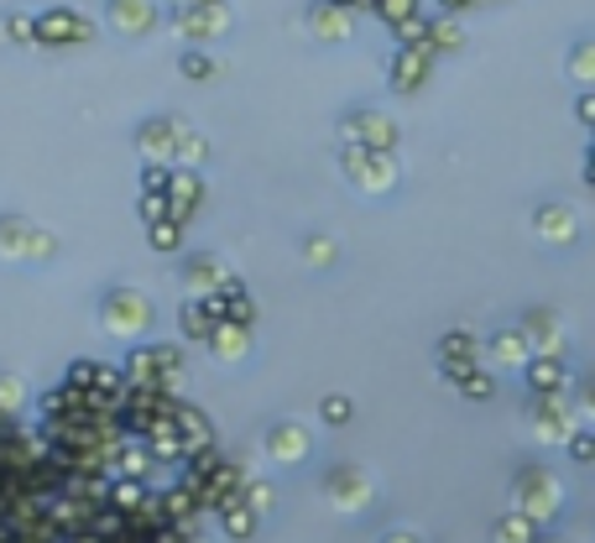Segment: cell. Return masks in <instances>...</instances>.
Wrapping results in <instances>:
<instances>
[{
  "mask_svg": "<svg viewBox=\"0 0 595 543\" xmlns=\"http://www.w3.org/2000/svg\"><path fill=\"white\" fill-rule=\"evenodd\" d=\"M126 387L137 392H162V398H183L188 387V350L178 340H137L120 356Z\"/></svg>",
  "mask_w": 595,
  "mask_h": 543,
  "instance_id": "1",
  "label": "cell"
},
{
  "mask_svg": "<svg viewBox=\"0 0 595 543\" xmlns=\"http://www.w3.org/2000/svg\"><path fill=\"white\" fill-rule=\"evenodd\" d=\"M137 141L141 162H162V167H194L204 173V162H209V137L194 131V126L183 121V116H147V121L131 131Z\"/></svg>",
  "mask_w": 595,
  "mask_h": 543,
  "instance_id": "2",
  "label": "cell"
},
{
  "mask_svg": "<svg viewBox=\"0 0 595 543\" xmlns=\"http://www.w3.org/2000/svg\"><path fill=\"white\" fill-rule=\"evenodd\" d=\"M178 481L188 486L198 502H204V512L215 518V512L230 502V497H240L246 470H240L230 455H219V444H215V449H198V455H188V460L178 465Z\"/></svg>",
  "mask_w": 595,
  "mask_h": 543,
  "instance_id": "3",
  "label": "cell"
},
{
  "mask_svg": "<svg viewBox=\"0 0 595 543\" xmlns=\"http://www.w3.org/2000/svg\"><path fill=\"white\" fill-rule=\"evenodd\" d=\"M95 319H99V329H105L110 340L137 345V340L152 335V324H158V303L147 298L141 287H131V282H116V287H105V293H99Z\"/></svg>",
  "mask_w": 595,
  "mask_h": 543,
  "instance_id": "4",
  "label": "cell"
},
{
  "mask_svg": "<svg viewBox=\"0 0 595 543\" xmlns=\"http://www.w3.org/2000/svg\"><path fill=\"white\" fill-rule=\"evenodd\" d=\"M507 512H522L528 523L549 528L564 512V481H559L549 465H522L512 476V486H507Z\"/></svg>",
  "mask_w": 595,
  "mask_h": 543,
  "instance_id": "5",
  "label": "cell"
},
{
  "mask_svg": "<svg viewBox=\"0 0 595 543\" xmlns=\"http://www.w3.org/2000/svg\"><path fill=\"white\" fill-rule=\"evenodd\" d=\"M63 246L53 230H42L32 215H0V262L11 267H47Z\"/></svg>",
  "mask_w": 595,
  "mask_h": 543,
  "instance_id": "6",
  "label": "cell"
},
{
  "mask_svg": "<svg viewBox=\"0 0 595 543\" xmlns=\"http://www.w3.org/2000/svg\"><path fill=\"white\" fill-rule=\"evenodd\" d=\"M339 173H345V183H350L356 194L381 199V194H397V183H402V162H397V152L339 146Z\"/></svg>",
  "mask_w": 595,
  "mask_h": 543,
  "instance_id": "7",
  "label": "cell"
},
{
  "mask_svg": "<svg viewBox=\"0 0 595 543\" xmlns=\"http://www.w3.org/2000/svg\"><path fill=\"white\" fill-rule=\"evenodd\" d=\"M167 26H173V37H183L188 47H209V42L236 32V11H230V0L178 6V11H167Z\"/></svg>",
  "mask_w": 595,
  "mask_h": 543,
  "instance_id": "8",
  "label": "cell"
},
{
  "mask_svg": "<svg viewBox=\"0 0 595 543\" xmlns=\"http://www.w3.org/2000/svg\"><path fill=\"white\" fill-rule=\"evenodd\" d=\"M63 382L79 387L84 398L105 413H116V403L126 398V371L120 361H95V356H74V361L63 366Z\"/></svg>",
  "mask_w": 595,
  "mask_h": 543,
  "instance_id": "9",
  "label": "cell"
},
{
  "mask_svg": "<svg viewBox=\"0 0 595 543\" xmlns=\"http://www.w3.org/2000/svg\"><path fill=\"white\" fill-rule=\"evenodd\" d=\"M397 121L377 105H350L339 110V146H366V152H397Z\"/></svg>",
  "mask_w": 595,
  "mask_h": 543,
  "instance_id": "10",
  "label": "cell"
},
{
  "mask_svg": "<svg viewBox=\"0 0 595 543\" xmlns=\"http://www.w3.org/2000/svg\"><path fill=\"white\" fill-rule=\"evenodd\" d=\"M318 491H324V502L335 507V512H345V518H360L366 507L377 502V481L360 470V465H329L324 470V481H318Z\"/></svg>",
  "mask_w": 595,
  "mask_h": 543,
  "instance_id": "11",
  "label": "cell"
},
{
  "mask_svg": "<svg viewBox=\"0 0 595 543\" xmlns=\"http://www.w3.org/2000/svg\"><path fill=\"white\" fill-rule=\"evenodd\" d=\"M580 428V408H575V392H559V398H528V434L538 444H559Z\"/></svg>",
  "mask_w": 595,
  "mask_h": 543,
  "instance_id": "12",
  "label": "cell"
},
{
  "mask_svg": "<svg viewBox=\"0 0 595 543\" xmlns=\"http://www.w3.org/2000/svg\"><path fill=\"white\" fill-rule=\"evenodd\" d=\"M95 21L84 17L79 6H47L37 11V47H84L95 42Z\"/></svg>",
  "mask_w": 595,
  "mask_h": 543,
  "instance_id": "13",
  "label": "cell"
},
{
  "mask_svg": "<svg viewBox=\"0 0 595 543\" xmlns=\"http://www.w3.org/2000/svg\"><path fill=\"white\" fill-rule=\"evenodd\" d=\"M486 340H480L470 324H450L444 335L434 340V366L439 377H455V371H470V366H486Z\"/></svg>",
  "mask_w": 595,
  "mask_h": 543,
  "instance_id": "14",
  "label": "cell"
},
{
  "mask_svg": "<svg viewBox=\"0 0 595 543\" xmlns=\"http://www.w3.org/2000/svg\"><path fill=\"white\" fill-rule=\"evenodd\" d=\"M261 455L272 465H303L314 455V434H309V423L298 419H272L267 423V434H261Z\"/></svg>",
  "mask_w": 595,
  "mask_h": 543,
  "instance_id": "15",
  "label": "cell"
},
{
  "mask_svg": "<svg viewBox=\"0 0 595 543\" xmlns=\"http://www.w3.org/2000/svg\"><path fill=\"white\" fill-rule=\"evenodd\" d=\"M517 329L528 335L533 356H559V361H570V324H564L559 308H528V314L517 319Z\"/></svg>",
  "mask_w": 595,
  "mask_h": 543,
  "instance_id": "16",
  "label": "cell"
},
{
  "mask_svg": "<svg viewBox=\"0 0 595 543\" xmlns=\"http://www.w3.org/2000/svg\"><path fill=\"white\" fill-rule=\"evenodd\" d=\"M105 26L126 42H141L162 26V6L158 0H105Z\"/></svg>",
  "mask_w": 595,
  "mask_h": 543,
  "instance_id": "17",
  "label": "cell"
},
{
  "mask_svg": "<svg viewBox=\"0 0 595 543\" xmlns=\"http://www.w3.org/2000/svg\"><path fill=\"white\" fill-rule=\"evenodd\" d=\"M230 278H236V272L219 262L215 251H183V262H178L183 298H209V293H219V287H225Z\"/></svg>",
  "mask_w": 595,
  "mask_h": 543,
  "instance_id": "18",
  "label": "cell"
},
{
  "mask_svg": "<svg viewBox=\"0 0 595 543\" xmlns=\"http://www.w3.org/2000/svg\"><path fill=\"white\" fill-rule=\"evenodd\" d=\"M434 63H439L434 47H392V58H387V84H392L397 95H418L423 84L434 79Z\"/></svg>",
  "mask_w": 595,
  "mask_h": 543,
  "instance_id": "19",
  "label": "cell"
},
{
  "mask_svg": "<svg viewBox=\"0 0 595 543\" xmlns=\"http://www.w3.org/2000/svg\"><path fill=\"white\" fill-rule=\"evenodd\" d=\"M533 236L543 246H559V251H570V246L580 241V215H575V204H564V199H543L533 209Z\"/></svg>",
  "mask_w": 595,
  "mask_h": 543,
  "instance_id": "20",
  "label": "cell"
},
{
  "mask_svg": "<svg viewBox=\"0 0 595 543\" xmlns=\"http://www.w3.org/2000/svg\"><path fill=\"white\" fill-rule=\"evenodd\" d=\"M303 32L314 42H350L356 11H345L335 0H309V6H303Z\"/></svg>",
  "mask_w": 595,
  "mask_h": 543,
  "instance_id": "21",
  "label": "cell"
},
{
  "mask_svg": "<svg viewBox=\"0 0 595 543\" xmlns=\"http://www.w3.org/2000/svg\"><path fill=\"white\" fill-rule=\"evenodd\" d=\"M522 382H528V398H559V392H575V366L559 356H533L522 366Z\"/></svg>",
  "mask_w": 595,
  "mask_h": 543,
  "instance_id": "22",
  "label": "cell"
},
{
  "mask_svg": "<svg viewBox=\"0 0 595 543\" xmlns=\"http://www.w3.org/2000/svg\"><path fill=\"white\" fill-rule=\"evenodd\" d=\"M173 428H178V439H183V455H198V449H215L219 444L215 419H209L198 403H188V398L173 403Z\"/></svg>",
  "mask_w": 595,
  "mask_h": 543,
  "instance_id": "23",
  "label": "cell"
},
{
  "mask_svg": "<svg viewBox=\"0 0 595 543\" xmlns=\"http://www.w3.org/2000/svg\"><path fill=\"white\" fill-rule=\"evenodd\" d=\"M209 199V188H204V173L194 167H173V183H167V204H173V220L178 225H194L198 209Z\"/></svg>",
  "mask_w": 595,
  "mask_h": 543,
  "instance_id": "24",
  "label": "cell"
},
{
  "mask_svg": "<svg viewBox=\"0 0 595 543\" xmlns=\"http://www.w3.org/2000/svg\"><path fill=\"white\" fill-rule=\"evenodd\" d=\"M486 366L491 371H522V366L533 361V345H528V335L517 329V324H507V329H496L491 340H486Z\"/></svg>",
  "mask_w": 595,
  "mask_h": 543,
  "instance_id": "25",
  "label": "cell"
},
{
  "mask_svg": "<svg viewBox=\"0 0 595 543\" xmlns=\"http://www.w3.org/2000/svg\"><path fill=\"white\" fill-rule=\"evenodd\" d=\"M215 298V308H219V324H240V329H257V319H261V308H257V298H251V287L240 278H230L219 293H209Z\"/></svg>",
  "mask_w": 595,
  "mask_h": 543,
  "instance_id": "26",
  "label": "cell"
},
{
  "mask_svg": "<svg viewBox=\"0 0 595 543\" xmlns=\"http://www.w3.org/2000/svg\"><path fill=\"white\" fill-rule=\"evenodd\" d=\"M251 335H257V329H240V324H219L215 335H209V340H204V350H209V356H215L219 366H246L251 361Z\"/></svg>",
  "mask_w": 595,
  "mask_h": 543,
  "instance_id": "27",
  "label": "cell"
},
{
  "mask_svg": "<svg viewBox=\"0 0 595 543\" xmlns=\"http://www.w3.org/2000/svg\"><path fill=\"white\" fill-rule=\"evenodd\" d=\"M178 329H183V340H194V345L209 340V335L219 329L215 298H183V303H178Z\"/></svg>",
  "mask_w": 595,
  "mask_h": 543,
  "instance_id": "28",
  "label": "cell"
},
{
  "mask_svg": "<svg viewBox=\"0 0 595 543\" xmlns=\"http://www.w3.org/2000/svg\"><path fill=\"white\" fill-rule=\"evenodd\" d=\"M215 528L225 533L230 543H246V539H257V528H261V518L251 512V507L240 502V497H230V502L215 512Z\"/></svg>",
  "mask_w": 595,
  "mask_h": 543,
  "instance_id": "29",
  "label": "cell"
},
{
  "mask_svg": "<svg viewBox=\"0 0 595 543\" xmlns=\"http://www.w3.org/2000/svg\"><path fill=\"white\" fill-rule=\"evenodd\" d=\"M450 392H459L465 403H491L496 398V371L491 366H470V371H455V377H444Z\"/></svg>",
  "mask_w": 595,
  "mask_h": 543,
  "instance_id": "30",
  "label": "cell"
},
{
  "mask_svg": "<svg viewBox=\"0 0 595 543\" xmlns=\"http://www.w3.org/2000/svg\"><path fill=\"white\" fill-rule=\"evenodd\" d=\"M564 74L575 89H595V37H575L564 53Z\"/></svg>",
  "mask_w": 595,
  "mask_h": 543,
  "instance_id": "31",
  "label": "cell"
},
{
  "mask_svg": "<svg viewBox=\"0 0 595 543\" xmlns=\"http://www.w3.org/2000/svg\"><path fill=\"white\" fill-rule=\"evenodd\" d=\"M339 257V241L335 236H324V230H303L298 236V262L303 267H314V272H324V267Z\"/></svg>",
  "mask_w": 595,
  "mask_h": 543,
  "instance_id": "32",
  "label": "cell"
},
{
  "mask_svg": "<svg viewBox=\"0 0 595 543\" xmlns=\"http://www.w3.org/2000/svg\"><path fill=\"white\" fill-rule=\"evenodd\" d=\"M240 502H246L261 523H267V518L278 512V486L267 481V476H251V470H246V481H240Z\"/></svg>",
  "mask_w": 595,
  "mask_h": 543,
  "instance_id": "33",
  "label": "cell"
},
{
  "mask_svg": "<svg viewBox=\"0 0 595 543\" xmlns=\"http://www.w3.org/2000/svg\"><path fill=\"white\" fill-rule=\"evenodd\" d=\"M491 543H543V528L528 523L522 512H501L491 523Z\"/></svg>",
  "mask_w": 595,
  "mask_h": 543,
  "instance_id": "34",
  "label": "cell"
},
{
  "mask_svg": "<svg viewBox=\"0 0 595 543\" xmlns=\"http://www.w3.org/2000/svg\"><path fill=\"white\" fill-rule=\"evenodd\" d=\"M0 42H11V47H37V17H32V11H0Z\"/></svg>",
  "mask_w": 595,
  "mask_h": 543,
  "instance_id": "35",
  "label": "cell"
},
{
  "mask_svg": "<svg viewBox=\"0 0 595 543\" xmlns=\"http://www.w3.org/2000/svg\"><path fill=\"white\" fill-rule=\"evenodd\" d=\"M429 47H434L439 58H444V53H459V47H465V21L459 17H429Z\"/></svg>",
  "mask_w": 595,
  "mask_h": 543,
  "instance_id": "36",
  "label": "cell"
},
{
  "mask_svg": "<svg viewBox=\"0 0 595 543\" xmlns=\"http://www.w3.org/2000/svg\"><path fill=\"white\" fill-rule=\"evenodd\" d=\"M183 241H188V225H178V220L147 225V246L162 251V257H183Z\"/></svg>",
  "mask_w": 595,
  "mask_h": 543,
  "instance_id": "37",
  "label": "cell"
},
{
  "mask_svg": "<svg viewBox=\"0 0 595 543\" xmlns=\"http://www.w3.org/2000/svg\"><path fill=\"white\" fill-rule=\"evenodd\" d=\"M318 423H324V428L356 423V398H350V392H324V398H318Z\"/></svg>",
  "mask_w": 595,
  "mask_h": 543,
  "instance_id": "38",
  "label": "cell"
},
{
  "mask_svg": "<svg viewBox=\"0 0 595 543\" xmlns=\"http://www.w3.org/2000/svg\"><path fill=\"white\" fill-rule=\"evenodd\" d=\"M178 74H183V79H194V84H204V79H215V74H219V58L209 53V47H183V53H178Z\"/></svg>",
  "mask_w": 595,
  "mask_h": 543,
  "instance_id": "39",
  "label": "cell"
},
{
  "mask_svg": "<svg viewBox=\"0 0 595 543\" xmlns=\"http://www.w3.org/2000/svg\"><path fill=\"white\" fill-rule=\"evenodd\" d=\"M26 413V382L17 371H0V419H21Z\"/></svg>",
  "mask_w": 595,
  "mask_h": 543,
  "instance_id": "40",
  "label": "cell"
},
{
  "mask_svg": "<svg viewBox=\"0 0 595 543\" xmlns=\"http://www.w3.org/2000/svg\"><path fill=\"white\" fill-rule=\"evenodd\" d=\"M371 17H381V26L392 32L397 21L423 17V0H371Z\"/></svg>",
  "mask_w": 595,
  "mask_h": 543,
  "instance_id": "41",
  "label": "cell"
},
{
  "mask_svg": "<svg viewBox=\"0 0 595 543\" xmlns=\"http://www.w3.org/2000/svg\"><path fill=\"white\" fill-rule=\"evenodd\" d=\"M564 455H570L575 465H595V428L591 423H580L575 434L564 439Z\"/></svg>",
  "mask_w": 595,
  "mask_h": 543,
  "instance_id": "42",
  "label": "cell"
},
{
  "mask_svg": "<svg viewBox=\"0 0 595 543\" xmlns=\"http://www.w3.org/2000/svg\"><path fill=\"white\" fill-rule=\"evenodd\" d=\"M137 220H141V230H147V225H158V220H173V204H167V194H137Z\"/></svg>",
  "mask_w": 595,
  "mask_h": 543,
  "instance_id": "43",
  "label": "cell"
},
{
  "mask_svg": "<svg viewBox=\"0 0 595 543\" xmlns=\"http://www.w3.org/2000/svg\"><path fill=\"white\" fill-rule=\"evenodd\" d=\"M167 183H173V167H162V162H141L137 194H167Z\"/></svg>",
  "mask_w": 595,
  "mask_h": 543,
  "instance_id": "44",
  "label": "cell"
},
{
  "mask_svg": "<svg viewBox=\"0 0 595 543\" xmlns=\"http://www.w3.org/2000/svg\"><path fill=\"white\" fill-rule=\"evenodd\" d=\"M575 408H580V423L595 428V377H575Z\"/></svg>",
  "mask_w": 595,
  "mask_h": 543,
  "instance_id": "45",
  "label": "cell"
},
{
  "mask_svg": "<svg viewBox=\"0 0 595 543\" xmlns=\"http://www.w3.org/2000/svg\"><path fill=\"white\" fill-rule=\"evenodd\" d=\"M575 121L585 126V131H595V89H580L575 95Z\"/></svg>",
  "mask_w": 595,
  "mask_h": 543,
  "instance_id": "46",
  "label": "cell"
},
{
  "mask_svg": "<svg viewBox=\"0 0 595 543\" xmlns=\"http://www.w3.org/2000/svg\"><path fill=\"white\" fill-rule=\"evenodd\" d=\"M377 543H423V533H418V528H387Z\"/></svg>",
  "mask_w": 595,
  "mask_h": 543,
  "instance_id": "47",
  "label": "cell"
},
{
  "mask_svg": "<svg viewBox=\"0 0 595 543\" xmlns=\"http://www.w3.org/2000/svg\"><path fill=\"white\" fill-rule=\"evenodd\" d=\"M434 6H439V17H459V11H470L476 0H434Z\"/></svg>",
  "mask_w": 595,
  "mask_h": 543,
  "instance_id": "48",
  "label": "cell"
},
{
  "mask_svg": "<svg viewBox=\"0 0 595 543\" xmlns=\"http://www.w3.org/2000/svg\"><path fill=\"white\" fill-rule=\"evenodd\" d=\"M580 167H585V183H591V188H595V141H591V146H585V162H580Z\"/></svg>",
  "mask_w": 595,
  "mask_h": 543,
  "instance_id": "49",
  "label": "cell"
},
{
  "mask_svg": "<svg viewBox=\"0 0 595 543\" xmlns=\"http://www.w3.org/2000/svg\"><path fill=\"white\" fill-rule=\"evenodd\" d=\"M335 6H345V11H366V0H335Z\"/></svg>",
  "mask_w": 595,
  "mask_h": 543,
  "instance_id": "50",
  "label": "cell"
},
{
  "mask_svg": "<svg viewBox=\"0 0 595 543\" xmlns=\"http://www.w3.org/2000/svg\"><path fill=\"white\" fill-rule=\"evenodd\" d=\"M167 6H173V11H178V6H204V0H167Z\"/></svg>",
  "mask_w": 595,
  "mask_h": 543,
  "instance_id": "51",
  "label": "cell"
},
{
  "mask_svg": "<svg viewBox=\"0 0 595 543\" xmlns=\"http://www.w3.org/2000/svg\"><path fill=\"white\" fill-rule=\"evenodd\" d=\"M549 543H564V539H549Z\"/></svg>",
  "mask_w": 595,
  "mask_h": 543,
  "instance_id": "52",
  "label": "cell"
},
{
  "mask_svg": "<svg viewBox=\"0 0 595 543\" xmlns=\"http://www.w3.org/2000/svg\"><path fill=\"white\" fill-rule=\"evenodd\" d=\"M591 141H595V131H591Z\"/></svg>",
  "mask_w": 595,
  "mask_h": 543,
  "instance_id": "53",
  "label": "cell"
}]
</instances>
